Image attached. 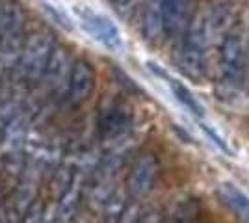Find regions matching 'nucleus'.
Returning a JSON list of instances; mask_svg holds the SVG:
<instances>
[{
  "mask_svg": "<svg viewBox=\"0 0 249 223\" xmlns=\"http://www.w3.org/2000/svg\"><path fill=\"white\" fill-rule=\"evenodd\" d=\"M117 223H140V210H138L136 206L126 208V210H123V214L119 216Z\"/></svg>",
  "mask_w": 249,
  "mask_h": 223,
  "instance_id": "nucleus-10",
  "label": "nucleus"
},
{
  "mask_svg": "<svg viewBox=\"0 0 249 223\" xmlns=\"http://www.w3.org/2000/svg\"><path fill=\"white\" fill-rule=\"evenodd\" d=\"M246 71V45L238 32H229L219 47L218 87L219 93L232 97L238 91Z\"/></svg>",
  "mask_w": 249,
  "mask_h": 223,
  "instance_id": "nucleus-1",
  "label": "nucleus"
},
{
  "mask_svg": "<svg viewBox=\"0 0 249 223\" xmlns=\"http://www.w3.org/2000/svg\"><path fill=\"white\" fill-rule=\"evenodd\" d=\"M207 22L205 19H197L192 22L190 32L186 35V41L182 47L180 65L182 71L192 76L199 78L205 73V56H207Z\"/></svg>",
  "mask_w": 249,
  "mask_h": 223,
  "instance_id": "nucleus-2",
  "label": "nucleus"
},
{
  "mask_svg": "<svg viewBox=\"0 0 249 223\" xmlns=\"http://www.w3.org/2000/svg\"><path fill=\"white\" fill-rule=\"evenodd\" d=\"M149 67H151V71H153V73L160 74V76H164V78H166L167 84H169V87H171V93H173V97H175V99L180 103V104H182V106L186 108L192 116H196V117L205 116V108L201 106V103H199L197 99L194 97V93H192V91H190V89H188L182 82H178V80H175V78H169L164 71H160V67H158L156 64H151V62H149Z\"/></svg>",
  "mask_w": 249,
  "mask_h": 223,
  "instance_id": "nucleus-7",
  "label": "nucleus"
},
{
  "mask_svg": "<svg viewBox=\"0 0 249 223\" xmlns=\"http://www.w3.org/2000/svg\"><path fill=\"white\" fill-rule=\"evenodd\" d=\"M216 193L221 199V203L227 206L231 212H234L240 220L249 222V195L240 190L236 184L232 182H221Z\"/></svg>",
  "mask_w": 249,
  "mask_h": 223,
  "instance_id": "nucleus-6",
  "label": "nucleus"
},
{
  "mask_svg": "<svg viewBox=\"0 0 249 223\" xmlns=\"http://www.w3.org/2000/svg\"><path fill=\"white\" fill-rule=\"evenodd\" d=\"M156 22L166 35L182 30L186 19V0H156Z\"/></svg>",
  "mask_w": 249,
  "mask_h": 223,
  "instance_id": "nucleus-4",
  "label": "nucleus"
},
{
  "mask_svg": "<svg viewBox=\"0 0 249 223\" xmlns=\"http://www.w3.org/2000/svg\"><path fill=\"white\" fill-rule=\"evenodd\" d=\"M128 125H130V119L123 110H112V114L108 117V121L103 125V128L108 136L115 138V136L124 134L128 130Z\"/></svg>",
  "mask_w": 249,
  "mask_h": 223,
  "instance_id": "nucleus-9",
  "label": "nucleus"
},
{
  "mask_svg": "<svg viewBox=\"0 0 249 223\" xmlns=\"http://www.w3.org/2000/svg\"><path fill=\"white\" fill-rule=\"evenodd\" d=\"M93 86V74L86 64H78L71 78V97L73 99H84L91 91Z\"/></svg>",
  "mask_w": 249,
  "mask_h": 223,
  "instance_id": "nucleus-8",
  "label": "nucleus"
},
{
  "mask_svg": "<svg viewBox=\"0 0 249 223\" xmlns=\"http://www.w3.org/2000/svg\"><path fill=\"white\" fill-rule=\"evenodd\" d=\"M158 164L151 154H145L136 162L132 173L128 177V190L134 197H142L153 188V182L156 179Z\"/></svg>",
  "mask_w": 249,
  "mask_h": 223,
  "instance_id": "nucleus-5",
  "label": "nucleus"
},
{
  "mask_svg": "<svg viewBox=\"0 0 249 223\" xmlns=\"http://www.w3.org/2000/svg\"><path fill=\"white\" fill-rule=\"evenodd\" d=\"M80 21H82L84 30L93 37L95 41H99L103 47L110 49V51H119L123 47V37L119 28L115 26V22L106 17L103 13H97V11L89 10V8H82V10H76Z\"/></svg>",
  "mask_w": 249,
  "mask_h": 223,
  "instance_id": "nucleus-3",
  "label": "nucleus"
}]
</instances>
